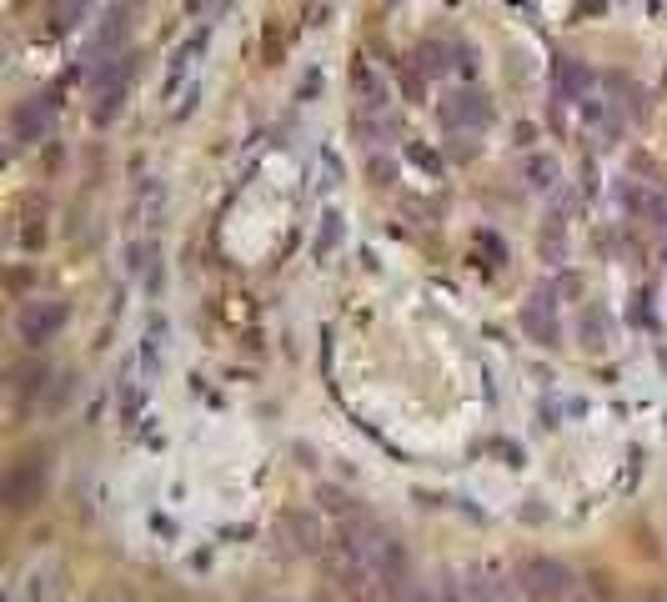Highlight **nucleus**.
I'll return each mask as SVG.
<instances>
[{
    "mask_svg": "<svg viewBox=\"0 0 667 602\" xmlns=\"http://www.w3.org/2000/svg\"><path fill=\"white\" fill-rule=\"evenodd\" d=\"M522 592H532V597H567L572 592V567L567 562H557V557H532V562H522Z\"/></svg>",
    "mask_w": 667,
    "mask_h": 602,
    "instance_id": "1",
    "label": "nucleus"
},
{
    "mask_svg": "<svg viewBox=\"0 0 667 602\" xmlns=\"http://www.w3.org/2000/svg\"><path fill=\"white\" fill-rule=\"evenodd\" d=\"M126 76H131V61L126 56H106L101 66H96V116L101 121H111L116 116V106H121V96H126Z\"/></svg>",
    "mask_w": 667,
    "mask_h": 602,
    "instance_id": "2",
    "label": "nucleus"
},
{
    "mask_svg": "<svg viewBox=\"0 0 667 602\" xmlns=\"http://www.w3.org/2000/svg\"><path fill=\"white\" fill-rule=\"evenodd\" d=\"M61 327H66V307H61V301H31V307L21 312V342H31V347L51 342Z\"/></svg>",
    "mask_w": 667,
    "mask_h": 602,
    "instance_id": "3",
    "label": "nucleus"
},
{
    "mask_svg": "<svg viewBox=\"0 0 667 602\" xmlns=\"http://www.w3.org/2000/svg\"><path fill=\"white\" fill-rule=\"evenodd\" d=\"M46 487V457H21L6 477V502L11 507H31Z\"/></svg>",
    "mask_w": 667,
    "mask_h": 602,
    "instance_id": "4",
    "label": "nucleus"
},
{
    "mask_svg": "<svg viewBox=\"0 0 667 602\" xmlns=\"http://www.w3.org/2000/svg\"><path fill=\"white\" fill-rule=\"evenodd\" d=\"M447 126H457V131H482L487 121H492V106H487V96H477V91H462L457 101H447Z\"/></svg>",
    "mask_w": 667,
    "mask_h": 602,
    "instance_id": "5",
    "label": "nucleus"
},
{
    "mask_svg": "<svg viewBox=\"0 0 667 602\" xmlns=\"http://www.w3.org/2000/svg\"><path fill=\"white\" fill-rule=\"evenodd\" d=\"M46 121H51V111H46L41 101H26V106L16 111V141H41Z\"/></svg>",
    "mask_w": 667,
    "mask_h": 602,
    "instance_id": "6",
    "label": "nucleus"
},
{
    "mask_svg": "<svg viewBox=\"0 0 667 602\" xmlns=\"http://www.w3.org/2000/svg\"><path fill=\"white\" fill-rule=\"evenodd\" d=\"M522 327H527L537 342H552V337H557V332H552V301H547V296H537L532 307L522 312Z\"/></svg>",
    "mask_w": 667,
    "mask_h": 602,
    "instance_id": "7",
    "label": "nucleus"
},
{
    "mask_svg": "<svg viewBox=\"0 0 667 602\" xmlns=\"http://www.w3.org/2000/svg\"><path fill=\"white\" fill-rule=\"evenodd\" d=\"M642 602H667V592H647V597H642Z\"/></svg>",
    "mask_w": 667,
    "mask_h": 602,
    "instance_id": "8",
    "label": "nucleus"
}]
</instances>
